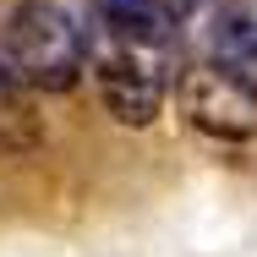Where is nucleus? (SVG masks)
I'll return each mask as SVG.
<instances>
[{
	"mask_svg": "<svg viewBox=\"0 0 257 257\" xmlns=\"http://www.w3.org/2000/svg\"><path fill=\"white\" fill-rule=\"evenodd\" d=\"M219 66H230L246 82H257V22H224V33H219Z\"/></svg>",
	"mask_w": 257,
	"mask_h": 257,
	"instance_id": "nucleus-6",
	"label": "nucleus"
},
{
	"mask_svg": "<svg viewBox=\"0 0 257 257\" xmlns=\"http://www.w3.org/2000/svg\"><path fill=\"white\" fill-rule=\"evenodd\" d=\"M175 99H181V115L203 137H219V143H252L257 137V82H246L241 71H230L219 60L181 71Z\"/></svg>",
	"mask_w": 257,
	"mask_h": 257,
	"instance_id": "nucleus-3",
	"label": "nucleus"
},
{
	"mask_svg": "<svg viewBox=\"0 0 257 257\" xmlns=\"http://www.w3.org/2000/svg\"><path fill=\"white\" fill-rule=\"evenodd\" d=\"M0 148H6V154L39 148V109H33L28 88H22L17 77L0 82Z\"/></svg>",
	"mask_w": 257,
	"mask_h": 257,
	"instance_id": "nucleus-4",
	"label": "nucleus"
},
{
	"mask_svg": "<svg viewBox=\"0 0 257 257\" xmlns=\"http://www.w3.org/2000/svg\"><path fill=\"white\" fill-rule=\"evenodd\" d=\"M99 28L120 39H164V6L159 0H99Z\"/></svg>",
	"mask_w": 257,
	"mask_h": 257,
	"instance_id": "nucleus-5",
	"label": "nucleus"
},
{
	"mask_svg": "<svg viewBox=\"0 0 257 257\" xmlns=\"http://www.w3.org/2000/svg\"><path fill=\"white\" fill-rule=\"evenodd\" d=\"M6 71L22 88L39 93H71L88 71V33L77 17L55 0H28L6 22Z\"/></svg>",
	"mask_w": 257,
	"mask_h": 257,
	"instance_id": "nucleus-1",
	"label": "nucleus"
},
{
	"mask_svg": "<svg viewBox=\"0 0 257 257\" xmlns=\"http://www.w3.org/2000/svg\"><path fill=\"white\" fill-rule=\"evenodd\" d=\"M88 66L99 77L104 109L120 126H154L159 120V109H164V60H159V44L120 39V33L99 28V44H88Z\"/></svg>",
	"mask_w": 257,
	"mask_h": 257,
	"instance_id": "nucleus-2",
	"label": "nucleus"
}]
</instances>
